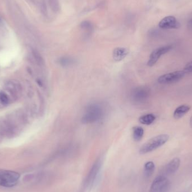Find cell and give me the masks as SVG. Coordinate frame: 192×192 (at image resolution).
I'll return each instance as SVG.
<instances>
[{
	"label": "cell",
	"instance_id": "7c38bea8",
	"mask_svg": "<svg viewBox=\"0 0 192 192\" xmlns=\"http://www.w3.org/2000/svg\"><path fill=\"white\" fill-rule=\"evenodd\" d=\"M191 107L187 105L179 106L174 112L173 117L175 119H179L184 117L188 112L189 111Z\"/></svg>",
	"mask_w": 192,
	"mask_h": 192
},
{
	"label": "cell",
	"instance_id": "e0dca14e",
	"mask_svg": "<svg viewBox=\"0 0 192 192\" xmlns=\"http://www.w3.org/2000/svg\"><path fill=\"white\" fill-rule=\"evenodd\" d=\"M33 54H34V57L36 60L37 62H38L39 65H42L44 64V60L42 59V57H41V55L38 54L37 52L34 51L33 52Z\"/></svg>",
	"mask_w": 192,
	"mask_h": 192
},
{
	"label": "cell",
	"instance_id": "9c48e42d",
	"mask_svg": "<svg viewBox=\"0 0 192 192\" xmlns=\"http://www.w3.org/2000/svg\"><path fill=\"white\" fill-rule=\"evenodd\" d=\"M6 89L14 96H18V95L21 91V87L19 83L15 80H11L6 83L5 84Z\"/></svg>",
	"mask_w": 192,
	"mask_h": 192
},
{
	"label": "cell",
	"instance_id": "44dd1931",
	"mask_svg": "<svg viewBox=\"0 0 192 192\" xmlns=\"http://www.w3.org/2000/svg\"><path fill=\"white\" fill-rule=\"evenodd\" d=\"M188 27H189L190 28H192V19H191V20H190L189 22H188Z\"/></svg>",
	"mask_w": 192,
	"mask_h": 192
},
{
	"label": "cell",
	"instance_id": "d6986e66",
	"mask_svg": "<svg viewBox=\"0 0 192 192\" xmlns=\"http://www.w3.org/2000/svg\"><path fill=\"white\" fill-rule=\"evenodd\" d=\"M80 27L84 29L91 30L92 29V25L91 23L89 22H82L80 24Z\"/></svg>",
	"mask_w": 192,
	"mask_h": 192
},
{
	"label": "cell",
	"instance_id": "4fadbf2b",
	"mask_svg": "<svg viewBox=\"0 0 192 192\" xmlns=\"http://www.w3.org/2000/svg\"><path fill=\"white\" fill-rule=\"evenodd\" d=\"M156 119V117L153 114H149L144 115L139 117V121L142 124L149 125H151L154 122Z\"/></svg>",
	"mask_w": 192,
	"mask_h": 192
},
{
	"label": "cell",
	"instance_id": "2e32d148",
	"mask_svg": "<svg viewBox=\"0 0 192 192\" xmlns=\"http://www.w3.org/2000/svg\"><path fill=\"white\" fill-rule=\"evenodd\" d=\"M58 62L61 66L66 67L73 64L74 60L71 57H62L60 58L58 60Z\"/></svg>",
	"mask_w": 192,
	"mask_h": 192
},
{
	"label": "cell",
	"instance_id": "ac0fdd59",
	"mask_svg": "<svg viewBox=\"0 0 192 192\" xmlns=\"http://www.w3.org/2000/svg\"><path fill=\"white\" fill-rule=\"evenodd\" d=\"M0 100L1 102L4 104H8L9 102V99H8V96L6 95L5 93L1 92L0 93Z\"/></svg>",
	"mask_w": 192,
	"mask_h": 192
},
{
	"label": "cell",
	"instance_id": "7402d4cb",
	"mask_svg": "<svg viewBox=\"0 0 192 192\" xmlns=\"http://www.w3.org/2000/svg\"><path fill=\"white\" fill-rule=\"evenodd\" d=\"M190 127L192 128V115L190 117Z\"/></svg>",
	"mask_w": 192,
	"mask_h": 192
},
{
	"label": "cell",
	"instance_id": "3957f363",
	"mask_svg": "<svg viewBox=\"0 0 192 192\" xmlns=\"http://www.w3.org/2000/svg\"><path fill=\"white\" fill-rule=\"evenodd\" d=\"M20 174L13 171L0 169V185L5 187H13L17 183Z\"/></svg>",
	"mask_w": 192,
	"mask_h": 192
},
{
	"label": "cell",
	"instance_id": "5b68a950",
	"mask_svg": "<svg viewBox=\"0 0 192 192\" xmlns=\"http://www.w3.org/2000/svg\"><path fill=\"white\" fill-rule=\"evenodd\" d=\"M150 95V89L147 87L135 88L132 92L131 97L134 101L138 103L144 102Z\"/></svg>",
	"mask_w": 192,
	"mask_h": 192
},
{
	"label": "cell",
	"instance_id": "7a4b0ae2",
	"mask_svg": "<svg viewBox=\"0 0 192 192\" xmlns=\"http://www.w3.org/2000/svg\"><path fill=\"white\" fill-rule=\"evenodd\" d=\"M169 139V135L168 134H160L154 137L147 141L141 147L139 153L141 154L148 153L153 151L160 147L163 146Z\"/></svg>",
	"mask_w": 192,
	"mask_h": 192
},
{
	"label": "cell",
	"instance_id": "5bb4252c",
	"mask_svg": "<svg viewBox=\"0 0 192 192\" xmlns=\"http://www.w3.org/2000/svg\"><path fill=\"white\" fill-rule=\"evenodd\" d=\"M144 135V129L139 126L134 127L133 128V137L135 141H141Z\"/></svg>",
	"mask_w": 192,
	"mask_h": 192
},
{
	"label": "cell",
	"instance_id": "ffe728a7",
	"mask_svg": "<svg viewBox=\"0 0 192 192\" xmlns=\"http://www.w3.org/2000/svg\"><path fill=\"white\" fill-rule=\"evenodd\" d=\"M183 71L185 73H192V61L190 62L187 63L184 68V70Z\"/></svg>",
	"mask_w": 192,
	"mask_h": 192
},
{
	"label": "cell",
	"instance_id": "9a60e30c",
	"mask_svg": "<svg viewBox=\"0 0 192 192\" xmlns=\"http://www.w3.org/2000/svg\"><path fill=\"white\" fill-rule=\"evenodd\" d=\"M155 169V165L154 163L152 161H149L145 163L144 170V174L147 176H150L154 172Z\"/></svg>",
	"mask_w": 192,
	"mask_h": 192
},
{
	"label": "cell",
	"instance_id": "52a82bcc",
	"mask_svg": "<svg viewBox=\"0 0 192 192\" xmlns=\"http://www.w3.org/2000/svg\"><path fill=\"white\" fill-rule=\"evenodd\" d=\"M172 49L171 46H163L161 47L158 49H155L153 51H152L149 58L148 61L147 62V65L149 66H153L156 64L160 57L163 54L168 53Z\"/></svg>",
	"mask_w": 192,
	"mask_h": 192
},
{
	"label": "cell",
	"instance_id": "603a6c76",
	"mask_svg": "<svg viewBox=\"0 0 192 192\" xmlns=\"http://www.w3.org/2000/svg\"><path fill=\"white\" fill-rule=\"evenodd\" d=\"M1 23V19H0V23Z\"/></svg>",
	"mask_w": 192,
	"mask_h": 192
},
{
	"label": "cell",
	"instance_id": "8992f818",
	"mask_svg": "<svg viewBox=\"0 0 192 192\" xmlns=\"http://www.w3.org/2000/svg\"><path fill=\"white\" fill-rule=\"evenodd\" d=\"M169 186V181L165 176H158L154 179L152 184L150 192H165Z\"/></svg>",
	"mask_w": 192,
	"mask_h": 192
},
{
	"label": "cell",
	"instance_id": "30bf717a",
	"mask_svg": "<svg viewBox=\"0 0 192 192\" xmlns=\"http://www.w3.org/2000/svg\"><path fill=\"white\" fill-rule=\"evenodd\" d=\"M180 165V160L178 158H174L170 161L166 166V173L169 175L175 173L178 170Z\"/></svg>",
	"mask_w": 192,
	"mask_h": 192
},
{
	"label": "cell",
	"instance_id": "277c9868",
	"mask_svg": "<svg viewBox=\"0 0 192 192\" xmlns=\"http://www.w3.org/2000/svg\"><path fill=\"white\" fill-rule=\"evenodd\" d=\"M184 71H176L170 73L160 76L158 78V82L160 84H171L181 80L185 76Z\"/></svg>",
	"mask_w": 192,
	"mask_h": 192
},
{
	"label": "cell",
	"instance_id": "8fae6325",
	"mask_svg": "<svg viewBox=\"0 0 192 192\" xmlns=\"http://www.w3.org/2000/svg\"><path fill=\"white\" fill-rule=\"evenodd\" d=\"M128 50L127 49L124 47H117L114 49L112 53V56L114 59L117 61H120L123 59H124L125 57L127 56L128 54Z\"/></svg>",
	"mask_w": 192,
	"mask_h": 192
},
{
	"label": "cell",
	"instance_id": "6da1fadb",
	"mask_svg": "<svg viewBox=\"0 0 192 192\" xmlns=\"http://www.w3.org/2000/svg\"><path fill=\"white\" fill-rule=\"evenodd\" d=\"M104 109L97 103H92L87 107L81 118L83 124H92L100 121L104 116Z\"/></svg>",
	"mask_w": 192,
	"mask_h": 192
},
{
	"label": "cell",
	"instance_id": "ba28073f",
	"mask_svg": "<svg viewBox=\"0 0 192 192\" xmlns=\"http://www.w3.org/2000/svg\"><path fill=\"white\" fill-rule=\"evenodd\" d=\"M159 27L162 29H175L179 27V24L173 16H166L160 21Z\"/></svg>",
	"mask_w": 192,
	"mask_h": 192
}]
</instances>
